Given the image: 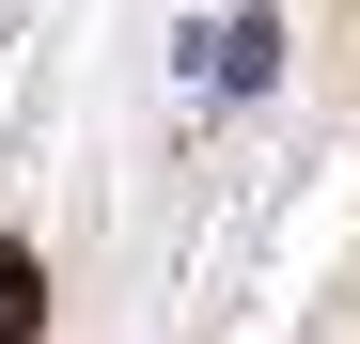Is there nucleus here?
I'll return each instance as SVG.
<instances>
[{"mask_svg":"<svg viewBox=\"0 0 360 344\" xmlns=\"http://www.w3.org/2000/svg\"><path fill=\"white\" fill-rule=\"evenodd\" d=\"M0 344H47V266L0 251Z\"/></svg>","mask_w":360,"mask_h":344,"instance_id":"nucleus-1","label":"nucleus"}]
</instances>
